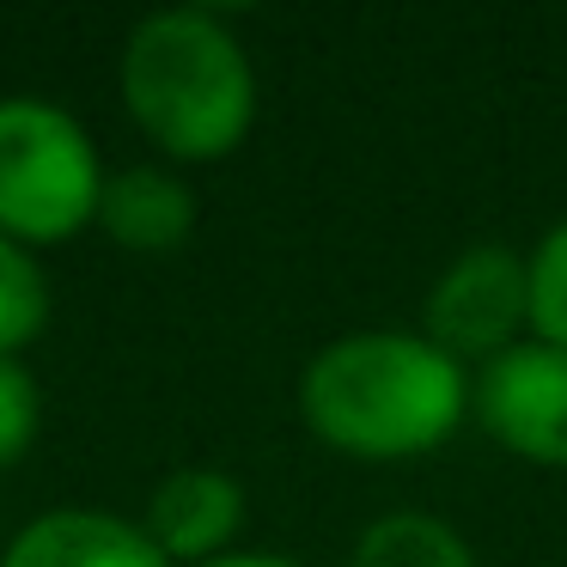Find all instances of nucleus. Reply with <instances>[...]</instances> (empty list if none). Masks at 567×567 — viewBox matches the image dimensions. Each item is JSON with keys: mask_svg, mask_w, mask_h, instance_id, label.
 Segmentation results:
<instances>
[{"mask_svg": "<svg viewBox=\"0 0 567 567\" xmlns=\"http://www.w3.org/2000/svg\"><path fill=\"white\" fill-rule=\"evenodd\" d=\"M470 379L452 354L409 330H354L306 360L299 415L330 452L360 464H403L457 433Z\"/></svg>", "mask_w": 567, "mask_h": 567, "instance_id": "f257e3e1", "label": "nucleus"}, {"mask_svg": "<svg viewBox=\"0 0 567 567\" xmlns=\"http://www.w3.org/2000/svg\"><path fill=\"white\" fill-rule=\"evenodd\" d=\"M116 80L135 128L184 165H214L238 153L257 123V68L208 7L141 19L123 43Z\"/></svg>", "mask_w": 567, "mask_h": 567, "instance_id": "f03ea898", "label": "nucleus"}, {"mask_svg": "<svg viewBox=\"0 0 567 567\" xmlns=\"http://www.w3.org/2000/svg\"><path fill=\"white\" fill-rule=\"evenodd\" d=\"M104 172L74 111L50 99H0V238L25 250L68 245L99 220Z\"/></svg>", "mask_w": 567, "mask_h": 567, "instance_id": "7ed1b4c3", "label": "nucleus"}, {"mask_svg": "<svg viewBox=\"0 0 567 567\" xmlns=\"http://www.w3.org/2000/svg\"><path fill=\"white\" fill-rule=\"evenodd\" d=\"M427 342L440 354L464 360H501L506 348H518V330L530 323V275L525 257H513L506 245H476L433 281L427 293Z\"/></svg>", "mask_w": 567, "mask_h": 567, "instance_id": "20e7f679", "label": "nucleus"}, {"mask_svg": "<svg viewBox=\"0 0 567 567\" xmlns=\"http://www.w3.org/2000/svg\"><path fill=\"white\" fill-rule=\"evenodd\" d=\"M470 409L501 452L567 470V348L518 342L476 372Z\"/></svg>", "mask_w": 567, "mask_h": 567, "instance_id": "39448f33", "label": "nucleus"}, {"mask_svg": "<svg viewBox=\"0 0 567 567\" xmlns=\"http://www.w3.org/2000/svg\"><path fill=\"white\" fill-rule=\"evenodd\" d=\"M141 525L159 543L165 561H189V567L220 561V555H233V537L245 530V488L226 470H208V464L172 470L153 488Z\"/></svg>", "mask_w": 567, "mask_h": 567, "instance_id": "423d86ee", "label": "nucleus"}, {"mask_svg": "<svg viewBox=\"0 0 567 567\" xmlns=\"http://www.w3.org/2000/svg\"><path fill=\"white\" fill-rule=\"evenodd\" d=\"M0 567H172L147 525L99 506H55L19 525L0 549Z\"/></svg>", "mask_w": 567, "mask_h": 567, "instance_id": "0eeeda50", "label": "nucleus"}, {"mask_svg": "<svg viewBox=\"0 0 567 567\" xmlns=\"http://www.w3.org/2000/svg\"><path fill=\"white\" fill-rule=\"evenodd\" d=\"M99 226L111 233V245L135 250V257H172L196 233V196L165 165H128V172L104 177Z\"/></svg>", "mask_w": 567, "mask_h": 567, "instance_id": "6e6552de", "label": "nucleus"}, {"mask_svg": "<svg viewBox=\"0 0 567 567\" xmlns=\"http://www.w3.org/2000/svg\"><path fill=\"white\" fill-rule=\"evenodd\" d=\"M348 567H476L470 543L433 513H384L360 530Z\"/></svg>", "mask_w": 567, "mask_h": 567, "instance_id": "1a4fd4ad", "label": "nucleus"}, {"mask_svg": "<svg viewBox=\"0 0 567 567\" xmlns=\"http://www.w3.org/2000/svg\"><path fill=\"white\" fill-rule=\"evenodd\" d=\"M50 323V275L38 250L0 238V360H19Z\"/></svg>", "mask_w": 567, "mask_h": 567, "instance_id": "9d476101", "label": "nucleus"}, {"mask_svg": "<svg viewBox=\"0 0 567 567\" xmlns=\"http://www.w3.org/2000/svg\"><path fill=\"white\" fill-rule=\"evenodd\" d=\"M530 275V330L537 342L567 348V220L543 233V245L525 257Z\"/></svg>", "mask_w": 567, "mask_h": 567, "instance_id": "9b49d317", "label": "nucleus"}, {"mask_svg": "<svg viewBox=\"0 0 567 567\" xmlns=\"http://www.w3.org/2000/svg\"><path fill=\"white\" fill-rule=\"evenodd\" d=\"M38 427H43V391L31 379V367L0 360V470H13L38 445Z\"/></svg>", "mask_w": 567, "mask_h": 567, "instance_id": "f8f14e48", "label": "nucleus"}, {"mask_svg": "<svg viewBox=\"0 0 567 567\" xmlns=\"http://www.w3.org/2000/svg\"><path fill=\"white\" fill-rule=\"evenodd\" d=\"M202 567H306V561H293V555H269V549H233V555L202 561Z\"/></svg>", "mask_w": 567, "mask_h": 567, "instance_id": "ddd939ff", "label": "nucleus"}]
</instances>
